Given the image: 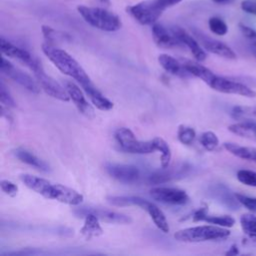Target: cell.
I'll list each match as a JSON object with an SVG mask.
<instances>
[{
    "label": "cell",
    "instance_id": "obj_1",
    "mask_svg": "<svg viewBox=\"0 0 256 256\" xmlns=\"http://www.w3.org/2000/svg\"><path fill=\"white\" fill-rule=\"evenodd\" d=\"M20 179L29 189L35 191L47 199L57 200L61 203L73 206L79 205L83 201L82 194L62 184L52 183L47 179L31 174H22Z\"/></svg>",
    "mask_w": 256,
    "mask_h": 256
},
{
    "label": "cell",
    "instance_id": "obj_2",
    "mask_svg": "<svg viewBox=\"0 0 256 256\" xmlns=\"http://www.w3.org/2000/svg\"><path fill=\"white\" fill-rule=\"evenodd\" d=\"M42 51L46 57L65 75L72 77L81 86H84L91 82L89 76L81 65L65 50L55 47V45L49 43H43Z\"/></svg>",
    "mask_w": 256,
    "mask_h": 256
},
{
    "label": "cell",
    "instance_id": "obj_3",
    "mask_svg": "<svg viewBox=\"0 0 256 256\" xmlns=\"http://www.w3.org/2000/svg\"><path fill=\"white\" fill-rule=\"evenodd\" d=\"M181 1L182 0H143L126 7V11L138 23L142 25H153L157 22L165 9Z\"/></svg>",
    "mask_w": 256,
    "mask_h": 256
},
{
    "label": "cell",
    "instance_id": "obj_4",
    "mask_svg": "<svg viewBox=\"0 0 256 256\" xmlns=\"http://www.w3.org/2000/svg\"><path fill=\"white\" fill-rule=\"evenodd\" d=\"M77 11L89 25L99 30L114 32L122 27L120 17L105 8L79 5Z\"/></svg>",
    "mask_w": 256,
    "mask_h": 256
},
{
    "label": "cell",
    "instance_id": "obj_5",
    "mask_svg": "<svg viewBox=\"0 0 256 256\" xmlns=\"http://www.w3.org/2000/svg\"><path fill=\"white\" fill-rule=\"evenodd\" d=\"M230 236V231L217 225H201L177 231L174 238L180 242L196 243L212 240H222Z\"/></svg>",
    "mask_w": 256,
    "mask_h": 256
},
{
    "label": "cell",
    "instance_id": "obj_6",
    "mask_svg": "<svg viewBox=\"0 0 256 256\" xmlns=\"http://www.w3.org/2000/svg\"><path fill=\"white\" fill-rule=\"evenodd\" d=\"M114 136L120 149L125 152L132 154H150L156 151L153 139L149 141L139 140L129 128H118Z\"/></svg>",
    "mask_w": 256,
    "mask_h": 256
},
{
    "label": "cell",
    "instance_id": "obj_7",
    "mask_svg": "<svg viewBox=\"0 0 256 256\" xmlns=\"http://www.w3.org/2000/svg\"><path fill=\"white\" fill-rule=\"evenodd\" d=\"M30 69L33 71L36 77V81L38 82L40 88L46 94L63 102H68L70 100V97L66 88H64L55 79H53L51 76L45 73L41 65V62L38 59L34 62V64L30 67Z\"/></svg>",
    "mask_w": 256,
    "mask_h": 256
},
{
    "label": "cell",
    "instance_id": "obj_8",
    "mask_svg": "<svg viewBox=\"0 0 256 256\" xmlns=\"http://www.w3.org/2000/svg\"><path fill=\"white\" fill-rule=\"evenodd\" d=\"M212 89L226 94H236L248 98H254L256 97V91L252 89V87L237 81L235 79L217 76L213 78L211 83L208 85Z\"/></svg>",
    "mask_w": 256,
    "mask_h": 256
},
{
    "label": "cell",
    "instance_id": "obj_9",
    "mask_svg": "<svg viewBox=\"0 0 256 256\" xmlns=\"http://www.w3.org/2000/svg\"><path fill=\"white\" fill-rule=\"evenodd\" d=\"M0 70L3 74H5L7 77L11 78L13 81L17 82L19 85L27 89L28 91L32 93H39L40 92V86L37 81H35L30 75L23 72L22 70L16 68L12 63H10L5 57H2L1 64H0Z\"/></svg>",
    "mask_w": 256,
    "mask_h": 256
},
{
    "label": "cell",
    "instance_id": "obj_10",
    "mask_svg": "<svg viewBox=\"0 0 256 256\" xmlns=\"http://www.w3.org/2000/svg\"><path fill=\"white\" fill-rule=\"evenodd\" d=\"M150 196L164 204L184 205L189 201V196L184 190L172 187H154L150 190Z\"/></svg>",
    "mask_w": 256,
    "mask_h": 256
},
{
    "label": "cell",
    "instance_id": "obj_11",
    "mask_svg": "<svg viewBox=\"0 0 256 256\" xmlns=\"http://www.w3.org/2000/svg\"><path fill=\"white\" fill-rule=\"evenodd\" d=\"M190 170V166L186 163H180L177 165L162 167L160 170L155 171L152 173L148 181L149 183L153 184H159V183H166L169 181H172L174 179H179L182 177H185V175L188 174Z\"/></svg>",
    "mask_w": 256,
    "mask_h": 256
},
{
    "label": "cell",
    "instance_id": "obj_12",
    "mask_svg": "<svg viewBox=\"0 0 256 256\" xmlns=\"http://www.w3.org/2000/svg\"><path fill=\"white\" fill-rule=\"evenodd\" d=\"M195 34H196L197 38L199 39L200 43L202 44V46L208 52L218 55L225 59H229V60L236 59V53L225 43H223L219 40L210 38L201 32H195Z\"/></svg>",
    "mask_w": 256,
    "mask_h": 256
},
{
    "label": "cell",
    "instance_id": "obj_13",
    "mask_svg": "<svg viewBox=\"0 0 256 256\" xmlns=\"http://www.w3.org/2000/svg\"><path fill=\"white\" fill-rule=\"evenodd\" d=\"M107 173L114 179L122 183L136 182L140 177L138 167L126 164H108L106 165Z\"/></svg>",
    "mask_w": 256,
    "mask_h": 256
},
{
    "label": "cell",
    "instance_id": "obj_14",
    "mask_svg": "<svg viewBox=\"0 0 256 256\" xmlns=\"http://www.w3.org/2000/svg\"><path fill=\"white\" fill-rule=\"evenodd\" d=\"M152 37L155 44L160 48H174L182 46L172 30H168L162 24L154 23L152 25Z\"/></svg>",
    "mask_w": 256,
    "mask_h": 256
},
{
    "label": "cell",
    "instance_id": "obj_15",
    "mask_svg": "<svg viewBox=\"0 0 256 256\" xmlns=\"http://www.w3.org/2000/svg\"><path fill=\"white\" fill-rule=\"evenodd\" d=\"M91 212L94 215H96L100 220L107 222V223H116V224H130L132 222V219L130 216L118 213L115 211L107 210V209H101V208H87L83 207L82 209L75 210V213L78 216H81L83 213Z\"/></svg>",
    "mask_w": 256,
    "mask_h": 256
},
{
    "label": "cell",
    "instance_id": "obj_16",
    "mask_svg": "<svg viewBox=\"0 0 256 256\" xmlns=\"http://www.w3.org/2000/svg\"><path fill=\"white\" fill-rule=\"evenodd\" d=\"M171 30L175 34V36L178 38V40L182 43V45L186 46L190 50V52L192 53V55L194 56V58L197 61L202 62L206 59V57H207L206 52L199 45L197 40L194 37H192L188 32H186L184 29H182L181 27H178V26L172 27Z\"/></svg>",
    "mask_w": 256,
    "mask_h": 256
},
{
    "label": "cell",
    "instance_id": "obj_17",
    "mask_svg": "<svg viewBox=\"0 0 256 256\" xmlns=\"http://www.w3.org/2000/svg\"><path fill=\"white\" fill-rule=\"evenodd\" d=\"M65 88L69 94L70 99L73 101V103L77 107L78 111L81 114L85 115L86 117L92 118L94 116V110H93L92 106L88 103V101L86 100L81 89L75 83H73L71 81L65 82Z\"/></svg>",
    "mask_w": 256,
    "mask_h": 256
},
{
    "label": "cell",
    "instance_id": "obj_18",
    "mask_svg": "<svg viewBox=\"0 0 256 256\" xmlns=\"http://www.w3.org/2000/svg\"><path fill=\"white\" fill-rule=\"evenodd\" d=\"M0 49H1L2 54L21 61L29 68L37 60V58L32 56L28 51L15 46L14 44H12L8 40H6L4 37L0 38Z\"/></svg>",
    "mask_w": 256,
    "mask_h": 256
},
{
    "label": "cell",
    "instance_id": "obj_19",
    "mask_svg": "<svg viewBox=\"0 0 256 256\" xmlns=\"http://www.w3.org/2000/svg\"><path fill=\"white\" fill-rule=\"evenodd\" d=\"M81 217H84V224L80 229V233L86 240H91L103 234V229L99 223L100 219L96 215L91 212H86L83 213Z\"/></svg>",
    "mask_w": 256,
    "mask_h": 256
},
{
    "label": "cell",
    "instance_id": "obj_20",
    "mask_svg": "<svg viewBox=\"0 0 256 256\" xmlns=\"http://www.w3.org/2000/svg\"><path fill=\"white\" fill-rule=\"evenodd\" d=\"M82 89L84 90V92L86 93V95L89 97V99L91 100L92 104L99 110L102 111H108L110 109L113 108V103L106 98L95 86L92 82L81 86Z\"/></svg>",
    "mask_w": 256,
    "mask_h": 256
},
{
    "label": "cell",
    "instance_id": "obj_21",
    "mask_svg": "<svg viewBox=\"0 0 256 256\" xmlns=\"http://www.w3.org/2000/svg\"><path fill=\"white\" fill-rule=\"evenodd\" d=\"M181 63L183 65L184 69L190 75H193L195 77L200 78L207 85H209L211 83V81L213 80V78L215 77V74L210 69H208L207 67H205L202 64H200L199 61L195 62V61H192V60L183 59Z\"/></svg>",
    "mask_w": 256,
    "mask_h": 256
},
{
    "label": "cell",
    "instance_id": "obj_22",
    "mask_svg": "<svg viewBox=\"0 0 256 256\" xmlns=\"http://www.w3.org/2000/svg\"><path fill=\"white\" fill-rule=\"evenodd\" d=\"M158 62L166 72L172 75L181 77H186L189 75V73L184 69L182 63L168 54H160L158 56Z\"/></svg>",
    "mask_w": 256,
    "mask_h": 256
},
{
    "label": "cell",
    "instance_id": "obj_23",
    "mask_svg": "<svg viewBox=\"0 0 256 256\" xmlns=\"http://www.w3.org/2000/svg\"><path fill=\"white\" fill-rule=\"evenodd\" d=\"M223 146L228 152H230L234 156L256 163V148L255 147L241 146V145H238L233 142H225L223 144Z\"/></svg>",
    "mask_w": 256,
    "mask_h": 256
},
{
    "label": "cell",
    "instance_id": "obj_24",
    "mask_svg": "<svg viewBox=\"0 0 256 256\" xmlns=\"http://www.w3.org/2000/svg\"><path fill=\"white\" fill-rule=\"evenodd\" d=\"M228 130L240 137L256 140V123L250 121H239L228 126Z\"/></svg>",
    "mask_w": 256,
    "mask_h": 256
},
{
    "label": "cell",
    "instance_id": "obj_25",
    "mask_svg": "<svg viewBox=\"0 0 256 256\" xmlns=\"http://www.w3.org/2000/svg\"><path fill=\"white\" fill-rule=\"evenodd\" d=\"M14 155L21 162L26 163L30 166H33V167H35L39 170H42V171H48L49 170V166L43 160H41L36 155H34L33 153L29 152L26 149H23V148L15 149L14 150Z\"/></svg>",
    "mask_w": 256,
    "mask_h": 256
},
{
    "label": "cell",
    "instance_id": "obj_26",
    "mask_svg": "<svg viewBox=\"0 0 256 256\" xmlns=\"http://www.w3.org/2000/svg\"><path fill=\"white\" fill-rule=\"evenodd\" d=\"M144 210L149 214V216L153 220L154 224L162 232H164V233L169 232V225H168L167 219H166L164 213L162 212V210L158 206H156L154 203L149 201L148 204L146 205V207L144 208Z\"/></svg>",
    "mask_w": 256,
    "mask_h": 256
},
{
    "label": "cell",
    "instance_id": "obj_27",
    "mask_svg": "<svg viewBox=\"0 0 256 256\" xmlns=\"http://www.w3.org/2000/svg\"><path fill=\"white\" fill-rule=\"evenodd\" d=\"M107 201L114 206H138L142 209H144L149 202L148 200L137 196H108Z\"/></svg>",
    "mask_w": 256,
    "mask_h": 256
},
{
    "label": "cell",
    "instance_id": "obj_28",
    "mask_svg": "<svg viewBox=\"0 0 256 256\" xmlns=\"http://www.w3.org/2000/svg\"><path fill=\"white\" fill-rule=\"evenodd\" d=\"M231 116L239 121H250L256 123V107L235 106L231 111Z\"/></svg>",
    "mask_w": 256,
    "mask_h": 256
},
{
    "label": "cell",
    "instance_id": "obj_29",
    "mask_svg": "<svg viewBox=\"0 0 256 256\" xmlns=\"http://www.w3.org/2000/svg\"><path fill=\"white\" fill-rule=\"evenodd\" d=\"M154 141V145H155V149L156 151H160L161 152V167H167L169 166L171 157H172V153H171V149L168 145V143L160 138V137H155L153 139Z\"/></svg>",
    "mask_w": 256,
    "mask_h": 256
},
{
    "label": "cell",
    "instance_id": "obj_30",
    "mask_svg": "<svg viewBox=\"0 0 256 256\" xmlns=\"http://www.w3.org/2000/svg\"><path fill=\"white\" fill-rule=\"evenodd\" d=\"M42 33H43V36L46 40V43H49V44H52V45H54L57 42L64 41L66 39H70L69 35H67L66 33L57 31V30L53 29L52 27L46 26V25L42 26Z\"/></svg>",
    "mask_w": 256,
    "mask_h": 256
},
{
    "label": "cell",
    "instance_id": "obj_31",
    "mask_svg": "<svg viewBox=\"0 0 256 256\" xmlns=\"http://www.w3.org/2000/svg\"><path fill=\"white\" fill-rule=\"evenodd\" d=\"M199 142L207 151H214L219 145V139L212 131L203 132L199 138Z\"/></svg>",
    "mask_w": 256,
    "mask_h": 256
},
{
    "label": "cell",
    "instance_id": "obj_32",
    "mask_svg": "<svg viewBox=\"0 0 256 256\" xmlns=\"http://www.w3.org/2000/svg\"><path fill=\"white\" fill-rule=\"evenodd\" d=\"M205 222H208L213 225L230 228L233 227L235 224V219L232 216L229 215H218V216H210L207 214V216L204 218Z\"/></svg>",
    "mask_w": 256,
    "mask_h": 256
},
{
    "label": "cell",
    "instance_id": "obj_33",
    "mask_svg": "<svg viewBox=\"0 0 256 256\" xmlns=\"http://www.w3.org/2000/svg\"><path fill=\"white\" fill-rule=\"evenodd\" d=\"M196 137V132L192 127L186 125H180L177 131L178 140L184 145H190L193 143Z\"/></svg>",
    "mask_w": 256,
    "mask_h": 256
},
{
    "label": "cell",
    "instance_id": "obj_34",
    "mask_svg": "<svg viewBox=\"0 0 256 256\" xmlns=\"http://www.w3.org/2000/svg\"><path fill=\"white\" fill-rule=\"evenodd\" d=\"M240 225L245 234L256 233V215L252 213H246L241 215Z\"/></svg>",
    "mask_w": 256,
    "mask_h": 256
},
{
    "label": "cell",
    "instance_id": "obj_35",
    "mask_svg": "<svg viewBox=\"0 0 256 256\" xmlns=\"http://www.w3.org/2000/svg\"><path fill=\"white\" fill-rule=\"evenodd\" d=\"M208 26L211 32L218 36H223L228 32V26L224 20L219 17H211L208 20Z\"/></svg>",
    "mask_w": 256,
    "mask_h": 256
},
{
    "label": "cell",
    "instance_id": "obj_36",
    "mask_svg": "<svg viewBox=\"0 0 256 256\" xmlns=\"http://www.w3.org/2000/svg\"><path fill=\"white\" fill-rule=\"evenodd\" d=\"M237 179L239 182L246 186L250 187H256V172L252 170H246V169H241L238 170Z\"/></svg>",
    "mask_w": 256,
    "mask_h": 256
},
{
    "label": "cell",
    "instance_id": "obj_37",
    "mask_svg": "<svg viewBox=\"0 0 256 256\" xmlns=\"http://www.w3.org/2000/svg\"><path fill=\"white\" fill-rule=\"evenodd\" d=\"M0 101L3 106L5 105L6 107H10V108L16 107V102L14 101L9 91L6 89V86L4 85L3 81L0 82Z\"/></svg>",
    "mask_w": 256,
    "mask_h": 256
},
{
    "label": "cell",
    "instance_id": "obj_38",
    "mask_svg": "<svg viewBox=\"0 0 256 256\" xmlns=\"http://www.w3.org/2000/svg\"><path fill=\"white\" fill-rule=\"evenodd\" d=\"M235 197H236V200L241 205H243L245 208H247L251 212L256 213V197H249V196L239 194V193H236Z\"/></svg>",
    "mask_w": 256,
    "mask_h": 256
},
{
    "label": "cell",
    "instance_id": "obj_39",
    "mask_svg": "<svg viewBox=\"0 0 256 256\" xmlns=\"http://www.w3.org/2000/svg\"><path fill=\"white\" fill-rule=\"evenodd\" d=\"M0 186L2 191L10 197H14L18 193V186L9 180H1Z\"/></svg>",
    "mask_w": 256,
    "mask_h": 256
},
{
    "label": "cell",
    "instance_id": "obj_40",
    "mask_svg": "<svg viewBox=\"0 0 256 256\" xmlns=\"http://www.w3.org/2000/svg\"><path fill=\"white\" fill-rule=\"evenodd\" d=\"M239 29L241 31V33L243 34V36L249 40V42L254 45L256 47V30L252 29L249 26H246L242 23L239 24Z\"/></svg>",
    "mask_w": 256,
    "mask_h": 256
},
{
    "label": "cell",
    "instance_id": "obj_41",
    "mask_svg": "<svg viewBox=\"0 0 256 256\" xmlns=\"http://www.w3.org/2000/svg\"><path fill=\"white\" fill-rule=\"evenodd\" d=\"M241 9L246 13L256 15V0H243L241 2Z\"/></svg>",
    "mask_w": 256,
    "mask_h": 256
},
{
    "label": "cell",
    "instance_id": "obj_42",
    "mask_svg": "<svg viewBox=\"0 0 256 256\" xmlns=\"http://www.w3.org/2000/svg\"><path fill=\"white\" fill-rule=\"evenodd\" d=\"M207 212H208V208L207 207H201L199 209H197L193 215H192V219L195 222L198 221H204V218L207 216Z\"/></svg>",
    "mask_w": 256,
    "mask_h": 256
},
{
    "label": "cell",
    "instance_id": "obj_43",
    "mask_svg": "<svg viewBox=\"0 0 256 256\" xmlns=\"http://www.w3.org/2000/svg\"><path fill=\"white\" fill-rule=\"evenodd\" d=\"M243 240L246 244H249V245H252V246L256 247V233L246 234V238L243 239Z\"/></svg>",
    "mask_w": 256,
    "mask_h": 256
},
{
    "label": "cell",
    "instance_id": "obj_44",
    "mask_svg": "<svg viewBox=\"0 0 256 256\" xmlns=\"http://www.w3.org/2000/svg\"><path fill=\"white\" fill-rule=\"evenodd\" d=\"M237 254H239V250L235 244L232 245L230 249L226 252V255H237Z\"/></svg>",
    "mask_w": 256,
    "mask_h": 256
},
{
    "label": "cell",
    "instance_id": "obj_45",
    "mask_svg": "<svg viewBox=\"0 0 256 256\" xmlns=\"http://www.w3.org/2000/svg\"><path fill=\"white\" fill-rule=\"evenodd\" d=\"M100 2L102 3V4H106L107 6L109 5V3H110V1L109 0H100Z\"/></svg>",
    "mask_w": 256,
    "mask_h": 256
},
{
    "label": "cell",
    "instance_id": "obj_46",
    "mask_svg": "<svg viewBox=\"0 0 256 256\" xmlns=\"http://www.w3.org/2000/svg\"><path fill=\"white\" fill-rule=\"evenodd\" d=\"M214 2H216V3H222V2H225V1H227V0H213Z\"/></svg>",
    "mask_w": 256,
    "mask_h": 256
},
{
    "label": "cell",
    "instance_id": "obj_47",
    "mask_svg": "<svg viewBox=\"0 0 256 256\" xmlns=\"http://www.w3.org/2000/svg\"><path fill=\"white\" fill-rule=\"evenodd\" d=\"M254 55H255V57H256V50L254 51Z\"/></svg>",
    "mask_w": 256,
    "mask_h": 256
}]
</instances>
